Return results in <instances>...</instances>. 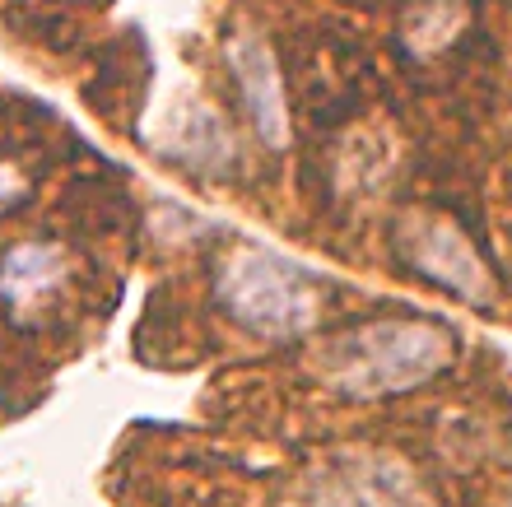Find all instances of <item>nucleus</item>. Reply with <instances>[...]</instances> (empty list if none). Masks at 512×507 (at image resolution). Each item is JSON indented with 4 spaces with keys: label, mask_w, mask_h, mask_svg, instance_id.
Listing matches in <instances>:
<instances>
[{
    "label": "nucleus",
    "mask_w": 512,
    "mask_h": 507,
    "mask_svg": "<svg viewBox=\"0 0 512 507\" xmlns=\"http://www.w3.org/2000/svg\"><path fill=\"white\" fill-rule=\"evenodd\" d=\"M303 507H424V498L391 456H345L317 475Z\"/></svg>",
    "instance_id": "nucleus-3"
},
{
    "label": "nucleus",
    "mask_w": 512,
    "mask_h": 507,
    "mask_svg": "<svg viewBox=\"0 0 512 507\" xmlns=\"http://www.w3.org/2000/svg\"><path fill=\"white\" fill-rule=\"evenodd\" d=\"M66 280V256L56 247H14L0 266V294L14 307H33Z\"/></svg>",
    "instance_id": "nucleus-6"
},
{
    "label": "nucleus",
    "mask_w": 512,
    "mask_h": 507,
    "mask_svg": "<svg viewBox=\"0 0 512 507\" xmlns=\"http://www.w3.org/2000/svg\"><path fill=\"white\" fill-rule=\"evenodd\" d=\"M219 298L243 321L247 331L270 335V340H289L303 335L317 321V284L303 266H294L280 252H261V247H238L229 266L219 275Z\"/></svg>",
    "instance_id": "nucleus-2"
},
{
    "label": "nucleus",
    "mask_w": 512,
    "mask_h": 507,
    "mask_svg": "<svg viewBox=\"0 0 512 507\" xmlns=\"http://www.w3.org/2000/svg\"><path fill=\"white\" fill-rule=\"evenodd\" d=\"M24 201V182H19V173H10V168H0V210H10V205Z\"/></svg>",
    "instance_id": "nucleus-7"
},
{
    "label": "nucleus",
    "mask_w": 512,
    "mask_h": 507,
    "mask_svg": "<svg viewBox=\"0 0 512 507\" xmlns=\"http://www.w3.org/2000/svg\"><path fill=\"white\" fill-rule=\"evenodd\" d=\"M405 242H410V261L433 284H443V289H452L461 298H475V303L485 298V270H480V261H475V252L466 247V238H461L457 228L415 224V238H405Z\"/></svg>",
    "instance_id": "nucleus-4"
},
{
    "label": "nucleus",
    "mask_w": 512,
    "mask_h": 507,
    "mask_svg": "<svg viewBox=\"0 0 512 507\" xmlns=\"http://www.w3.org/2000/svg\"><path fill=\"white\" fill-rule=\"evenodd\" d=\"M452 363V335L433 321H368L336 335L317 354V373L340 396H401Z\"/></svg>",
    "instance_id": "nucleus-1"
},
{
    "label": "nucleus",
    "mask_w": 512,
    "mask_h": 507,
    "mask_svg": "<svg viewBox=\"0 0 512 507\" xmlns=\"http://www.w3.org/2000/svg\"><path fill=\"white\" fill-rule=\"evenodd\" d=\"M233 70L243 80V94H247V107H252V121L256 131L266 135L270 145H284L289 140V117H284V94H280V75H275V61L261 42H238L233 47Z\"/></svg>",
    "instance_id": "nucleus-5"
}]
</instances>
